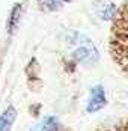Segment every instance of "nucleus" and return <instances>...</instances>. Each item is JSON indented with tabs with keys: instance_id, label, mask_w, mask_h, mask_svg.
I'll return each instance as SVG.
<instances>
[{
	"instance_id": "f257e3e1",
	"label": "nucleus",
	"mask_w": 128,
	"mask_h": 131,
	"mask_svg": "<svg viewBox=\"0 0 128 131\" xmlns=\"http://www.w3.org/2000/svg\"><path fill=\"white\" fill-rule=\"evenodd\" d=\"M112 54L122 69H127V3L121 8L112 33Z\"/></svg>"
},
{
	"instance_id": "f03ea898",
	"label": "nucleus",
	"mask_w": 128,
	"mask_h": 131,
	"mask_svg": "<svg viewBox=\"0 0 128 131\" xmlns=\"http://www.w3.org/2000/svg\"><path fill=\"white\" fill-rule=\"evenodd\" d=\"M83 42H80V45L74 51V57L80 63H93L98 60V51L95 48V45L90 42L88 38L81 36Z\"/></svg>"
},
{
	"instance_id": "7ed1b4c3",
	"label": "nucleus",
	"mask_w": 128,
	"mask_h": 131,
	"mask_svg": "<svg viewBox=\"0 0 128 131\" xmlns=\"http://www.w3.org/2000/svg\"><path fill=\"white\" fill-rule=\"evenodd\" d=\"M105 104H107V100H105L104 88L102 86H95L90 91V100H89V104H88V112L89 113H95V112L101 110Z\"/></svg>"
},
{
	"instance_id": "20e7f679",
	"label": "nucleus",
	"mask_w": 128,
	"mask_h": 131,
	"mask_svg": "<svg viewBox=\"0 0 128 131\" xmlns=\"http://www.w3.org/2000/svg\"><path fill=\"white\" fill-rule=\"evenodd\" d=\"M15 118H17V112L12 105L8 107L2 116H0V131H11V127L14 125L15 122Z\"/></svg>"
},
{
	"instance_id": "39448f33",
	"label": "nucleus",
	"mask_w": 128,
	"mask_h": 131,
	"mask_svg": "<svg viewBox=\"0 0 128 131\" xmlns=\"http://www.w3.org/2000/svg\"><path fill=\"white\" fill-rule=\"evenodd\" d=\"M21 11H23V6L21 5H15L11 12V18L8 21V29H9V33H14L17 26L20 24V18H21Z\"/></svg>"
},
{
	"instance_id": "423d86ee",
	"label": "nucleus",
	"mask_w": 128,
	"mask_h": 131,
	"mask_svg": "<svg viewBox=\"0 0 128 131\" xmlns=\"http://www.w3.org/2000/svg\"><path fill=\"white\" fill-rule=\"evenodd\" d=\"M57 125H59L57 119L50 116V118H47L45 121H42L38 127H35L33 131H57Z\"/></svg>"
},
{
	"instance_id": "0eeeda50",
	"label": "nucleus",
	"mask_w": 128,
	"mask_h": 131,
	"mask_svg": "<svg viewBox=\"0 0 128 131\" xmlns=\"http://www.w3.org/2000/svg\"><path fill=\"white\" fill-rule=\"evenodd\" d=\"M100 15H101L102 20H112V18L116 15V6L115 5H109V6H105V8L101 11Z\"/></svg>"
}]
</instances>
